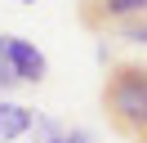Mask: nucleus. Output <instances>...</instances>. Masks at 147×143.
<instances>
[{"instance_id": "f257e3e1", "label": "nucleus", "mask_w": 147, "mask_h": 143, "mask_svg": "<svg viewBox=\"0 0 147 143\" xmlns=\"http://www.w3.org/2000/svg\"><path fill=\"white\" fill-rule=\"evenodd\" d=\"M102 107L125 139L147 143V63H116L102 85Z\"/></svg>"}, {"instance_id": "f03ea898", "label": "nucleus", "mask_w": 147, "mask_h": 143, "mask_svg": "<svg viewBox=\"0 0 147 143\" xmlns=\"http://www.w3.org/2000/svg\"><path fill=\"white\" fill-rule=\"evenodd\" d=\"M5 40V54H9L13 72H18V85H40L49 76V58L27 40V36H0Z\"/></svg>"}, {"instance_id": "7ed1b4c3", "label": "nucleus", "mask_w": 147, "mask_h": 143, "mask_svg": "<svg viewBox=\"0 0 147 143\" xmlns=\"http://www.w3.org/2000/svg\"><path fill=\"white\" fill-rule=\"evenodd\" d=\"M80 18L89 27H120L129 18H147V0H85Z\"/></svg>"}, {"instance_id": "20e7f679", "label": "nucleus", "mask_w": 147, "mask_h": 143, "mask_svg": "<svg viewBox=\"0 0 147 143\" xmlns=\"http://www.w3.org/2000/svg\"><path fill=\"white\" fill-rule=\"evenodd\" d=\"M36 130V112L27 103H13V98H0V143H13V139H27Z\"/></svg>"}, {"instance_id": "39448f33", "label": "nucleus", "mask_w": 147, "mask_h": 143, "mask_svg": "<svg viewBox=\"0 0 147 143\" xmlns=\"http://www.w3.org/2000/svg\"><path fill=\"white\" fill-rule=\"evenodd\" d=\"M116 31H120V40H129V45H143V49H147V18H129V22H120Z\"/></svg>"}, {"instance_id": "423d86ee", "label": "nucleus", "mask_w": 147, "mask_h": 143, "mask_svg": "<svg viewBox=\"0 0 147 143\" xmlns=\"http://www.w3.org/2000/svg\"><path fill=\"white\" fill-rule=\"evenodd\" d=\"M5 89H18V72H13L9 54H5V40H0V94Z\"/></svg>"}, {"instance_id": "0eeeda50", "label": "nucleus", "mask_w": 147, "mask_h": 143, "mask_svg": "<svg viewBox=\"0 0 147 143\" xmlns=\"http://www.w3.org/2000/svg\"><path fill=\"white\" fill-rule=\"evenodd\" d=\"M67 125L63 121H54V116H45V112H36V134L40 139H58V134H63Z\"/></svg>"}, {"instance_id": "6e6552de", "label": "nucleus", "mask_w": 147, "mask_h": 143, "mask_svg": "<svg viewBox=\"0 0 147 143\" xmlns=\"http://www.w3.org/2000/svg\"><path fill=\"white\" fill-rule=\"evenodd\" d=\"M63 134H67V130H63ZM63 134H58V139H36V143H67V139H63Z\"/></svg>"}, {"instance_id": "1a4fd4ad", "label": "nucleus", "mask_w": 147, "mask_h": 143, "mask_svg": "<svg viewBox=\"0 0 147 143\" xmlns=\"http://www.w3.org/2000/svg\"><path fill=\"white\" fill-rule=\"evenodd\" d=\"M18 5H36V0H18Z\"/></svg>"}]
</instances>
